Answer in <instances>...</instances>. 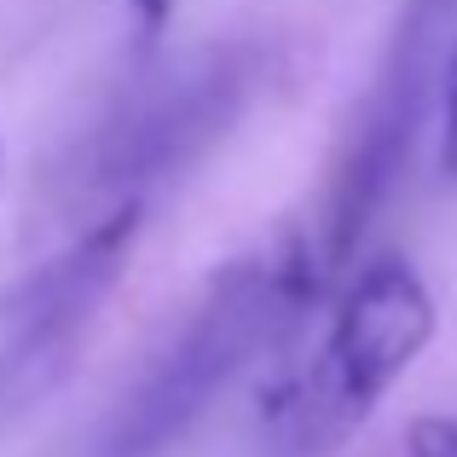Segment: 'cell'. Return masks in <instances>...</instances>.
<instances>
[{
  "instance_id": "6",
  "label": "cell",
  "mask_w": 457,
  "mask_h": 457,
  "mask_svg": "<svg viewBox=\"0 0 457 457\" xmlns=\"http://www.w3.org/2000/svg\"><path fill=\"white\" fill-rule=\"evenodd\" d=\"M435 104H440V174L457 186V35L440 58V87H435Z\"/></svg>"
},
{
  "instance_id": "8",
  "label": "cell",
  "mask_w": 457,
  "mask_h": 457,
  "mask_svg": "<svg viewBox=\"0 0 457 457\" xmlns=\"http://www.w3.org/2000/svg\"><path fill=\"white\" fill-rule=\"evenodd\" d=\"M128 6H134L139 41L156 46V41H162V29H168V12H174V0H128Z\"/></svg>"
},
{
  "instance_id": "1",
  "label": "cell",
  "mask_w": 457,
  "mask_h": 457,
  "mask_svg": "<svg viewBox=\"0 0 457 457\" xmlns=\"http://www.w3.org/2000/svg\"><path fill=\"white\" fill-rule=\"evenodd\" d=\"M295 284H307V272L284 267V261L226 267L203 290V302L186 312V324L156 347L139 382L116 400L99 457H162L214 405V394H226V382L255 359L278 312L290 307Z\"/></svg>"
},
{
  "instance_id": "4",
  "label": "cell",
  "mask_w": 457,
  "mask_h": 457,
  "mask_svg": "<svg viewBox=\"0 0 457 457\" xmlns=\"http://www.w3.org/2000/svg\"><path fill=\"white\" fill-rule=\"evenodd\" d=\"M249 87H255V58L244 46H209L186 58L179 70L122 99V111L99 128L87 179L99 191H116V203H139L151 179L186 168L244 116Z\"/></svg>"
},
{
  "instance_id": "3",
  "label": "cell",
  "mask_w": 457,
  "mask_h": 457,
  "mask_svg": "<svg viewBox=\"0 0 457 457\" xmlns=\"http://www.w3.org/2000/svg\"><path fill=\"white\" fill-rule=\"evenodd\" d=\"M457 0H411L382 53L377 81L365 87L330 168V197H324V267H342L353 244L370 232L377 209L394 197L411 145L423 134V116L440 87V58H446V18Z\"/></svg>"
},
{
  "instance_id": "2",
  "label": "cell",
  "mask_w": 457,
  "mask_h": 457,
  "mask_svg": "<svg viewBox=\"0 0 457 457\" xmlns=\"http://www.w3.org/2000/svg\"><path fill=\"white\" fill-rule=\"evenodd\" d=\"M435 342V302L411 261L382 255L359 272L336 302L319 359L295 394V446L330 452L377 411V400L423 359Z\"/></svg>"
},
{
  "instance_id": "7",
  "label": "cell",
  "mask_w": 457,
  "mask_h": 457,
  "mask_svg": "<svg viewBox=\"0 0 457 457\" xmlns=\"http://www.w3.org/2000/svg\"><path fill=\"white\" fill-rule=\"evenodd\" d=\"M405 457H457V423L452 417H417L405 435Z\"/></svg>"
},
{
  "instance_id": "5",
  "label": "cell",
  "mask_w": 457,
  "mask_h": 457,
  "mask_svg": "<svg viewBox=\"0 0 457 457\" xmlns=\"http://www.w3.org/2000/svg\"><path fill=\"white\" fill-rule=\"evenodd\" d=\"M139 214L145 203H116L70 249H58L46 267H35L0 295V377H23V370L46 365L87 330L134 261Z\"/></svg>"
}]
</instances>
